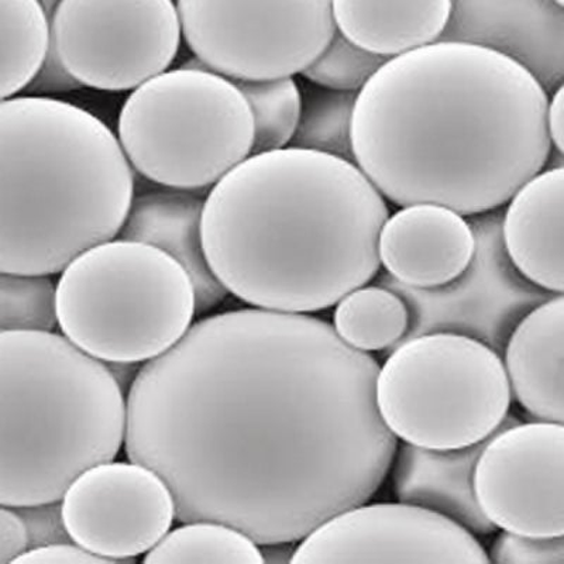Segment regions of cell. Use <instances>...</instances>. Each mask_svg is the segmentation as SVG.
<instances>
[{
	"label": "cell",
	"mask_w": 564,
	"mask_h": 564,
	"mask_svg": "<svg viewBox=\"0 0 564 564\" xmlns=\"http://www.w3.org/2000/svg\"><path fill=\"white\" fill-rule=\"evenodd\" d=\"M261 557L263 563H291L294 556L295 545L294 542L285 543H269V545H260Z\"/></svg>",
	"instance_id": "obj_35"
},
{
	"label": "cell",
	"mask_w": 564,
	"mask_h": 564,
	"mask_svg": "<svg viewBox=\"0 0 564 564\" xmlns=\"http://www.w3.org/2000/svg\"><path fill=\"white\" fill-rule=\"evenodd\" d=\"M109 367L53 332H0V503L62 501L124 441Z\"/></svg>",
	"instance_id": "obj_5"
},
{
	"label": "cell",
	"mask_w": 564,
	"mask_h": 564,
	"mask_svg": "<svg viewBox=\"0 0 564 564\" xmlns=\"http://www.w3.org/2000/svg\"><path fill=\"white\" fill-rule=\"evenodd\" d=\"M545 89L492 50L435 42L388 59L357 94L356 165L392 204L500 208L552 151Z\"/></svg>",
	"instance_id": "obj_2"
},
{
	"label": "cell",
	"mask_w": 564,
	"mask_h": 564,
	"mask_svg": "<svg viewBox=\"0 0 564 564\" xmlns=\"http://www.w3.org/2000/svg\"><path fill=\"white\" fill-rule=\"evenodd\" d=\"M379 371L314 316L206 317L130 384L126 455L163 478L181 522L295 543L369 501L390 470Z\"/></svg>",
	"instance_id": "obj_1"
},
{
	"label": "cell",
	"mask_w": 564,
	"mask_h": 564,
	"mask_svg": "<svg viewBox=\"0 0 564 564\" xmlns=\"http://www.w3.org/2000/svg\"><path fill=\"white\" fill-rule=\"evenodd\" d=\"M40 7H42L45 17H47L48 22L50 19L53 18L55 9L58 8V4L62 3V0H37Z\"/></svg>",
	"instance_id": "obj_36"
},
{
	"label": "cell",
	"mask_w": 564,
	"mask_h": 564,
	"mask_svg": "<svg viewBox=\"0 0 564 564\" xmlns=\"http://www.w3.org/2000/svg\"><path fill=\"white\" fill-rule=\"evenodd\" d=\"M357 94L306 85L301 94V113L292 148L317 151L356 164L351 122Z\"/></svg>",
	"instance_id": "obj_24"
},
{
	"label": "cell",
	"mask_w": 564,
	"mask_h": 564,
	"mask_svg": "<svg viewBox=\"0 0 564 564\" xmlns=\"http://www.w3.org/2000/svg\"><path fill=\"white\" fill-rule=\"evenodd\" d=\"M173 0H62L50 43L84 87L129 90L164 73L181 43Z\"/></svg>",
	"instance_id": "obj_11"
},
{
	"label": "cell",
	"mask_w": 564,
	"mask_h": 564,
	"mask_svg": "<svg viewBox=\"0 0 564 564\" xmlns=\"http://www.w3.org/2000/svg\"><path fill=\"white\" fill-rule=\"evenodd\" d=\"M254 126L230 79L199 65L141 84L119 116V143L145 178L191 191L215 185L249 158Z\"/></svg>",
	"instance_id": "obj_7"
},
{
	"label": "cell",
	"mask_w": 564,
	"mask_h": 564,
	"mask_svg": "<svg viewBox=\"0 0 564 564\" xmlns=\"http://www.w3.org/2000/svg\"><path fill=\"white\" fill-rule=\"evenodd\" d=\"M486 442L462 449H423L404 443L398 451L394 491L398 500L442 513L478 535L496 531L478 506L475 468Z\"/></svg>",
	"instance_id": "obj_20"
},
{
	"label": "cell",
	"mask_w": 564,
	"mask_h": 564,
	"mask_svg": "<svg viewBox=\"0 0 564 564\" xmlns=\"http://www.w3.org/2000/svg\"><path fill=\"white\" fill-rule=\"evenodd\" d=\"M204 200L178 191H151L130 205L120 239L155 247L173 259L193 281L195 310L199 314L215 308L228 291L212 273L204 253L200 220Z\"/></svg>",
	"instance_id": "obj_18"
},
{
	"label": "cell",
	"mask_w": 564,
	"mask_h": 564,
	"mask_svg": "<svg viewBox=\"0 0 564 564\" xmlns=\"http://www.w3.org/2000/svg\"><path fill=\"white\" fill-rule=\"evenodd\" d=\"M437 42L506 55L546 94L563 87L564 12L555 0H451L449 20Z\"/></svg>",
	"instance_id": "obj_15"
},
{
	"label": "cell",
	"mask_w": 564,
	"mask_h": 564,
	"mask_svg": "<svg viewBox=\"0 0 564 564\" xmlns=\"http://www.w3.org/2000/svg\"><path fill=\"white\" fill-rule=\"evenodd\" d=\"M503 425L477 458L475 491L488 521L528 536L564 532V426L556 422Z\"/></svg>",
	"instance_id": "obj_12"
},
{
	"label": "cell",
	"mask_w": 564,
	"mask_h": 564,
	"mask_svg": "<svg viewBox=\"0 0 564 564\" xmlns=\"http://www.w3.org/2000/svg\"><path fill=\"white\" fill-rule=\"evenodd\" d=\"M253 118L251 154L284 149L291 143L301 113V90L291 77L234 80Z\"/></svg>",
	"instance_id": "obj_26"
},
{
	"label": "cell",
	"mask_w": 564,
	"mask_h": 564,
	"mask_svg": "<svg viewBox=\"0 0 564 564\" xmlns=\"http://www.w3.org/2000/svg\"><path fill=\"white\" fill-rule=\"evenodd\" d=\"M50 44V22L37 0H0V100L22 93Z\"/></svg>",
	"instance_id": "obj_23"
},
{
	"label": "cell",
	"mask_w": 564,
	"mask_h": 564,
	"mask_svg": "<svg viewBox=\"0 0 564 564\" xmlns=\"http://www.w3.org/2000/svg\"><path fill=\"white\" fill-rule=\"evenodd\" d=\"M388 59L351 43L336 30L324 52L302 74L319 87L359 93Z\"/></svg>",
	"instance_id": "obj_28"
},
{
	"label": "cell",
	"mask_w": 564,
	"mask_h": 564,
	"mask_svg": "<svg viewBox=\"0 0 564 564\" xmlns=\"http://www.w3.org/2000/svg\"><path fill=\"white\" fill-rule=\"evenodd\" d=\"M337 304L335 330L357 350H392L410 329V310L405 301L387 286L362 285Z\"/></svg>",
	"instance_id": "obj_22"
},
{
	"label": "cell",
	"mask_w": 564,
	"mask_h": 564,
	"mask_svg": "<svg viewBox=\"0 0 564 564\" xmlns=\"http://www.w3.org/2000/svg\"><path fill=\"white\" fill-rule=\"evenodd\" d=\"M564 299L562 294L529 312L503 350L517 401L538 421L563 423Z\"/></svg>",
	"instance_id": "obj_19"
},
{
	"label": "cell",
	"mask_w": 564,
	"mask_h": 564,
	"mask_svg": "<svg viewBox=\"0 0 564 564\" xmlns=\"http://www.w3.org/2000/svg\"><path fill=\"white\" fill-rule=\"evenodd\" d=\"M176 10L198 63L234 80L302 73L337 30L332 0H178Z\"/></svg>",
	"instance_id": "obj_9"
},
{
	"label": "cell",
	"mask_w": 564,
	"mask_h": 564,
	"mask_svg": "<svg viewBox=\"0 0 564 564\" xmlns=\"http://www.w3.org/2000/svg\"><path fill=\"white\" fill-rule=\"evenodd\" d=\"M555 2L561 4V7H563L564 0H555Z\"/></svg>",
	"instance_id": "obj_37"
},
{
	"label": "cell",
	"mask_w": 564,
	"mask_h": 564,
	"mask_svg": "<svg viewBox=\"0 0 564 564\" xmlns=\"http://www.w3.org/2000/svg\"><path fill=\"white\" fill-rule=\"evenodd\" d=\"M62 508L73 542L109 563L151 551L175 517L173 494L163 478L138 463L88 468L65 491Z\"/></svg>",
	"instance_id": "obj_14"
},
{
	"label": "cell",
	"mask_w": 564,
	"mask_h": 564,
	"mask_svg": "<svg viewBox=\"0 0 564 564\" xmlns=\"http://www.w3.org/2000/svg\"><path fill=\"white\" fill-rule=\"evenodd\" d=\"M547 132L552 144L558 153H563L564 148V93L563 87L553 93L551 102L547 104L546 115Z\"/></svg>",
	"instance_id": "obj_34"
},
{
	"label": "cell",
	"mask_w": 564,
	"mask_h": 564,
	"mask_svg": "<svg viewBox=\"0 0 564 564\" xmlns=\"http://www.w3.org/2000/svg\"><path fill=\"white\" fill-rule=\"evenodd\" d=\"M388 206L350 161L304 149L253 154L204 203L206 261L225 290L259 308H330L380 270Z\"/></svg>",
	"instance_id": "obj_3"
},
{
	"label": "cell",
	"mask_w": 564,
	"mask_h": 564,
	"mask_svg": "<svg viewBox=\"0 0 564 564\" xmlns=\"http://www.w3.org/2000/svg\"><path fill=\"white\" fill-rule=\"evenodd\" d=\"M57 324L55 285L48 275L0 271V332H52Z\"/></svg>",
	"instance_id": "obj_27"
},
{
	"label": "cell",
	"mask_w": 564,
	"mask_h": 564,
	"mask_svg": "<svg viewBox=\"0 0 564 564\" xmlns=\"http://www.w3.org/2000/svg\"><path fill=\"white\" fill-rule=\"evenodd\" d=\"M63 334L108 362L153 360L188 330L193 281L173 257L132 240H109L70 261L55 286Z\"/></svg>",
	"instance_id": "obj_6"
},
{
	"label": "cell",
	"mask_w": 564,
	"mask_h": 564,
	"mask_svg": "<svg viewBox=\"0 0 564 564\" xmlns=\"http://www.w3.org/2000/svg\"><path fill=\"white\" fill-rule=\"evenodd\" d=\"M14 511L26 528L29 549L73 542L65 527L59 501L18 507Z\"/></svg>",
	"instance_id": "obj_30"
},
{
	"label": "cell",
	"mask_w": 564,
	"mask_h": 564,
	"mask_svg": "<svg viewBox=\"0 0 564 564\" xmlns=\"http://www.w3.org/2000/svg\"><path fill=\"white\" fill-rule=\"evenodd\" d=\"M337 30L367 52L392 58L441 39L451 0H332Z\"/></svg>",
	"instance_id": "obj_21"
},
{
	"label": "cell",
	"mask_w": 564,
	"mask_h": 564,
	"mask_svg": "<svg viewBox=\"0 0 564 564\" xmlns=\"http://www.w3.org/2000/svg\"><path fill=\"white\" fill-rule=\"evenodd\" d=\"M145 563H263L260 549L238 529L210 521L185 522L167 533Z\"/></svg>",
	"instance_id": "obj_25"
},
{
	"label": "cell",
	"mask_w": 564,
	"mask_h": 564,
	"mask_svg": "<svg viewBox=\"0 0 564 564\" xmlns=\"http://www.w3.org/2000/svg\"><path fill=\"white\" fill-rule=\"evenodd\" d=\"M133 189L122 145L97 116L47 97L0 100L2 273H62L119 235Z\"/></svg>",
	"instance_id": "obj_4"
},
{
	"label": "cell",
	"mask_w": 564,
	"mask_h": 564,
	"mask_svg": "<svg viewBox=\"0 0 564 564\" xmlns=\"http://www.w3.org/2000/svg\"><path fill=\"white\" fill-rule=\"evenodd\" d=\"M291 563H490L451 518L412 503H372L337 513L295 547Z\"/></svg>",
	"instance_id": "obj_13"
},
{
	"label": "cell",
	"mask_w": 564,
	"mask_h": 564,
	"mask_svg": "<svg viewBox=\"0 0 564 564\" xmlns=\"http://www.w3.org/2000/svg\"><path fill=\"white\" fill-rule=\"evenodd\" d=\"M511 386L501 357L471 337L426 334L391 350L376 382L388 430L423 449L477 445L503 425Z\"/></svg>",
	"instance_id": "obj_8"
},
{
	"label": "cell",
	"mask_w": 564,
	"mask_h": 564,
	"mask_svg": "<svg viewBox=\"0 0 564 564\" xmlns=\"http://www.w3.org/2000/svg\"><path fill=\"white\" fill-rule=\"evenodd\" d=\"M503 210L468 219L476 247L470 263L455 280L435 289H411L382 273L377 285L395 291L410 310L402 341L426 334H456L481 341L503 356L508 339L529 312L555 292L533 284L513 265L502 241Z\"/></svg>",
	"instance_id": "obj_10"
},
{
	"label": "cell",
	"mask_w": 564,
	"mask_h": 564,
	"mask_svg": "<svg viewBox=\"0 0 564 564\" xmlns=\"http://www.w3.org/2000/svg\"><path fill=\"white\" fill-rule=\"evenodd\" d=\"M14 563H109L106 558L94 555L79 545L70 543H55V545L33 547L22 553Z\"/></svg>",
	"instance_id": "obj_32"
},
{
	"label": "cell",
	"mask_w": 564,
	"mask_h": 564,
	"mask_svg": "<svg viewBox=\"0 0 564 564\" xmlns=\"http://www.w3.org/2000/svg\"><path fill=\"white\" fill-rule=\"evenodd\" d=\"M563 167L539 173L523 184L502 216L507 254L523 276L563 294Z\"/></svg>",
	"instance_id": "obj_17"
},
{
	"label": "cell",
	"mask_w": 564,
	"mask_h": 564,
	"mask_svg": "<svg viewBox=\"0 0 564 564\" xmlns=\"http://www.w3.org/2000/svg\"><path fill=\"white\" fill-rule=\"evenodd\" d=\"M83 87L78 79L69 73L62 59H59L54 45L48 44L47 53L37 73L30 80L23 93L32 97H47V95L65 94Z\"/></svg>",
	"instance_id": "obj_31"
},
{
	"label": "cell",
	"mask_w": 564,
	"mask_h": 564,
	"mask_svg": "<svg viewBox=\"0 0 564 564\" xmlns=\"http://www.w3.org/2000/svg\"><path fill=\"white\" fill-rule=\"evenodd\" d=\"M476 240L470 225L445 206H404L382 226L380 263L411 289H435L455 280L470 263Z\"/></svg>",
	"instance_id": "obj_16"
},
{
	"label": "cell",
	"mask_w": 564,
	"mask_h": 564,
	"mask_svg": "<svg viewBox=\"0 0 564 564\" xmlns=\"http://www.w3.org/2000/svg\"><path fill=\"white\" fill-rule=\"evenodd\" d=\"M28 549L26 528L19 513L0 503V564L14 563Z\"/></svg>",
	"instance_id": "obj_33"
},
{
	"label": "cell",
	"mask_w": 564,
	"mask_h": 564,
	"mask_svg": "<svg viewBox=\"0 0 564 564\" xmlns=\"http://www.w3.org/2000/svg\"><path fill=\"white\" fill-rule=\"evenodd\" d=\"M490 562L501 564H564V538L503 532L494 541Z\"/></svg>",
	"instance_id": "obj_29"
}]
</instances>
